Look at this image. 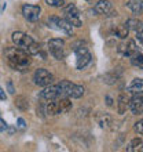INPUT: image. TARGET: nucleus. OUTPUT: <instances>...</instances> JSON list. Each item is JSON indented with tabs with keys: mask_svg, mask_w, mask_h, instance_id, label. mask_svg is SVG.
I'll return each mask as SVG.
<instances>
[{
	"mask_svg": "<svg viewBox=\"0 0 143 152\" xmlns=\"http://www.w3.org/2000/svg\"><path fill=\"white\" fill-rule=\"evenodd\" d=\"M4 54H6L8 65L14 71H24L30 65V56L25 51L24 48L10 47L4 51Z\"/></svg>",
	"mask_w": 143,
	"mask_h": 152,
	"instance_id": "obj_1",
	"label": "nucleus"
},
{
	"mask_svg": "<svg viewBox=\"0 0 143 152\" xmlns=\"http://www.w3.org/2000/svg\"><path fill=\"white\" fill-rule=\"evenodd\" d=\"M73 51L76 54V68L79 71H83L88 64H91L92 56L85 47V44H83V42H77L73 44Z\"/></svg>",
	"mask_w": 143,
	"mask_h": 152,
	"instance_id": "obj_2",
	"label": "nucleus"
},
{
	"mask_svg": "<svg viewBox=\"0 0 143 152\" xmlns=\"http://www.w3.org/2000/svg\"><path fill=\"white\" fill-rule=\"evenodd\" d=\"M48 26L51 29L58 31V32L65 33V35H68V36L73 35V28H74V26L72 24H69L65 18H59V17H55V15H52L48 18Z\"/></svg>",
	"mask_w": 143,
	"mask_h": 152,
	"instance_id": "obj_3",
	"label": "nucleus"
},
{
	"mask_svg": "<svg viewBox=\"0 0 143 152\" xmlns=\"http://www.w3.org/2000/svg\"><path fill=\"white\" fill-rule=\"evenodd\" d=\"M64 7V14H65V20L68 21L69 24H72L73 26L76 28H80V26H83V20H81V14L80 11L77 10L74 4H66V6H62Z\"/></svg>",
	"mask_w": 143,
	"mask_h": 152,
	"instance_id": "obj_4",
	"label": "nucleus"
},
{
	"mask_svg": "<svg viewBox=\"0 0 143 152\" xmlns=\"http://www.w3.org/2000/svg\"><path fill=\"white\" fill-rule=\"evenodd\" d=\"M48 51L56 60H64L66 56V44L64 39H51L48 42Z\"/></svg>",
	"mask_w": 143,
	"mask_h": 152,
	"instance_id": "obj_5",
	"label": "nucleus"
},
{
	"mask_svg": "<svg viewBox=\"0 0 143 152\" xmlns=\"http://www.w3.org/2000/svg\"><path fill=\"white\" fill-rule=\"evenodd\" d=\"M33 80H35V84H37L39 87H46L48 84L54 83V75L48 72L47 69L39 68L36 69L35 75H33Z\"/></svg>",
	"mask_w": 143,
	"mask_h": 152,
	"instance_id": "obj_6",
	"label": "nucleus"
},
{
	"mask_svg": "<svg viewBox=\"0 0 143 152\" xmlns=\"http://www.w3.org/2000/svg\"><path fill=\"white\" fill-rule=\"evenodd\" d=\"M11 39H12V42H14V44H15L17 47L24 48L25 51H26V48L35 42V40L32 39V36H29V35L21 32V31H17V32L12 33Z\"/></svg>",
	"mask_w": 143,
	"mask_h": 152,
	"instance_id": "obj_7",
	"label": "nucleus"
},
{
	"mask_svg": "<svg viewBox=\"0 0 143 152\" xmlns=\"http://www.w3.org/2000/svg\"><path fill=\"white\" fill-rule=\"evenodd\" d=\"M22 15L25 17V20L30 21V22H36L41 15V7L35 6V4H25V6H22Z\"/></svg>",
	"mask_w": 143,
	"mask_h": 152,
	"instance_id": "obj_8",
	"label": "nucleus"
},
{
	"mask_svg": "<svg viewBox=\"0 0 143 152\" xmlns=\"http://www.w3.org/2000/svg\"><path fill=\"white\" fill-rule=\"evenodd\" d=\"M128 108L131 109L134 115H142L143 111V100H142V93L134 94L131 100H128Z\"/></svg>",
	"mask_w": 143,
	"mask_h": 152,
	"instance_id": "obj_9",
	"label": "nucleus"
},
{
	"mask_svg": "<svg viewBox=\"0 0 143 152\" xmlns=\"http://www.w3.org/2000/svg\"><path fill=\"white\" fill-rule=\"evenodd\" d=\"M54 102H55L56 115H59V113H68L69 111H72V108H73V104H72V101L69 97H59V98H55Z\"/></svg>",
	"mask_w": 143,
	"mask_h": 152,
	"instance_id": "obj_10",
	"label": "nucleus"
},
{
	"mask_svg": "<svg viewBox=\"0 0 143 152\" xmlns=\"http://www.w3.org/2000/svg\"><path fill=\"white\" fill-rule=\"evenodd\" d=\"M117 51L118 54L124 57H131L134 53L138 51V46L134 40H128V42H124V43L118 44V47H117Z\"/></svg>",
	"mask_w": 143,
	"mask_h": 152,
	"instance_id": "obj_11",
	"label": "nucleus"
},
{
	"mask_svg": "<svg viewBox=\"0 0 143 152\" xmlns=\"http://www.w3.org/2000/svg\"><path fill=\"white\" fill-rule=\"evenodd\" d=\"M113 11V4L109 0H99L94 6V12L96 15H107Z\"/></svg>",
	"mask_w": 143,
	"mask_h": 152,
	"instance_id": "obj_12",
	"label": "nucleus"
},
{
	"mask_svg": "<svg viewBox=\"0 0 143 152\" xmlns=\"http://www.w3.org/2000/svg\"><path fill=\"white\" fill-rule=\"evenodd\" d=\"M40 98L48 101V100H55L58 98V88H56V84L51 83L43 87V90L40 91Z\"/></svg>",
	"mask_w": 143,
	"mask_h": 152,
	"instance_id": "obj_13",
	"label": "nucleus"
},
{
	"mask_svg": "<svg viewBox=\"0 0 143 152\" xmlns=\"http://www.w3.org/2000/svg\"><path fill=\"white\" fill-rule=\"evenodd\" d=\"M74 83H72L69 80H61L59 83H56V88H58V98L59 97H69L70 91L73 88Z\"/></svg>",
	"mask_w": 143,
	"mask_h": 152,
	"instance_id": "obj_14",
	"label": "nucleus"
},
{
	"mask_svg": "<svg viewBox=\"0 0 143 152\" xmlns=\"http://www.w3.org/2000/svg\"><path fill=\"white\" fill-rule=\"evenodd\" d=\"M143 90V82L140 77H136L131 82V84L127 87V93H131V94H138V93H142Z\"/></svg>",
	"mask_w": 143,
	"mask_h": 152,
	"instance_id": "obj_15",
	"label": "nucleus"
},
{
	"mask_svg": "<svg viewBox=\"0 0 143 152\" xmlns=\"http://www.w3.org/2000/svg\"><path fill=\"white\" fill-rule=\"evenodd\" d=\"M127 6L135 15H139L143 11V0H128Z\"/></svg>",
	"mask_w": 143,
	"mask_h": 152,
	"instance_id": "obj_16",
	"label": "nucleus"
},
{
	"mask_svg": "<svg viewBox=\"0 0 143 152\" xmlns=\"http://www.w3.org/2000/svg\"><path fill=\"white\" fill-rule=\"evenodd\" d=\"M127 108H128V97L127 94L121 93L118 96V100H117V111H118L120 115H124Z\"/></svg>",
	"mask_w": 143,
	"mask_h": 152,
	"instance_id": "obj_17",
	"label": "nucleus"
},
{
	"mask_svg": "<svg viewBox=\"0 0 143 152\" xmlns=\"http://www.w3.org/2000/svg\"><path fill=\"white\" fill-rule=\"evenodd\" d=\"M142 145H143V140L140 137H136L134 140L129 141V144L127 145V151L128 152H136V151H142Z\"/></svg>",
	"mask_w": 143,
	"mask_h": 152,
	"instance_id": "obj_18",
	"label": "nucleus"
},
{
	"mask_svg": "<svg viewBox=\"0 0 143 152\" xmlns=\"http://www.w3.org/2000/svg\"><path fill=\"white\" fill-rule=\"evenodd\" d=\"M14 104H15V107L18 109H21V111H28V108H29V102H28V100H26V97H24V96L17 97L15 101H14Z\"/></svg>",
	"mask_w": 143,
	"mask_h": 152,
	"instance_id": "obj_19",
	"label": "nucleus"
},
{
	"mask_svg": "<svg viewBox=\"0 0 143 152\" xmlns=\"http://www.w3.org/2000/svg\"><path fill=\"white\" fill-rule=\"evenodd\" d=\"M129 58H131V64L134 66H136V68H139V69L143 68V60H142V53L140 51L134 53Z\"/></svg>",
	"mask_w": 143,
	"mask_h": 152,
	"instance_id": "obj_20",
	"label": "nucleus"
},
{
	"mask_svg": "<svg viewBox=\"0 0 143 152\" xmlns=\"http://www.w3.org/2000/svg\"><path fill=\"white\" fill-rule=\"evenodd\" d=\"M84 93H85V90H84V87L81 84H74L73 88H72L69 98H81L84 96Z\"/></svg>",
	"mask_w": 143,
	"mask_h": 152,
	"instance_id": "obj_21",
	"label": "nucleus"
},
{
	"mask_svg": "<svg viewBox=\"0 0 143 152\" xmlns=\"http://www.w3.org/2000/svg\"><path fill=\"white\" fill-rule=\"evenodd\" d=\"M128 32H129V29L127 28V25H120V26H117V28L114 29V35L117 37H120V39H125V37L128 36Z\"/></svg>",
	"mask_w": 143,
	"mask_h": 152,
	"instance_id": "obj_22",
	"label": "nucleus"
},
{
	"mask_svg": "<svg viewBox=\"0 0 143 152\" xmlns=\"http://www.w3.org/2000/svg\"><path fill=\"white\" fill-rule=\"evenodd\" d=\"M128 29H134L135 32L138 31H142V21H138V20H128L125 22Z\"/></svg>",
	"mask_w": 143,
	"mask_h": 152,
	"instance_id": "obj_23",
	"label": "nucleus"
},
{
	"mask_svg": "<svg viewBox=\"0 0 143 152\" xmlns=\"http://www.w3.org/2000/svg\"><path fill=\"white\" fill-rule=\"evenodd\" d=\"M98 123H99L102 127H109V124L111 123L110 115H107V113H100L99 118H98Z\"/></svg>",
	"mask_w": 143,
	"mask_h": 152,
	"instance_id": "obj_24",
	"label": "nucleus"
},
{
	"mask_svg": "<svg viewBox=\"0 0 143 152\" xmlns=\"http://www.w3.org/2000/svg\"><path fill=\"white\" fill-rule=\"evenodd\" d=\"M117 79H118V76L116 75V73H106L103 76V82L107 84H114L117 82Z\"/></svg>",
	"mask_w": 143,
	"mask_h": 152,
	"instance_id": "obj_25",
	"label": "nucleus"
},
{
	"mask_svg": "<svg viewBox=\"0 0 143 152\" xmlns=\"http://www.w3.org/2000/svg\"><path fill=\"white\" fill-rule=\"evenodd\" d=\"M44 1L51 7H62L65 4V0H44Z\"/></svg>",
	"mask_w": 143,
	"mask_h": 152,
	"instance_id": "obj_26",
	"label": "nucleus"
},
{
	"mask_svg": "<svg viewBox=\"0 0 143 152\" xmlns=\"http://www.w3.org/2000/svg\"><path fill=\"white\" fill-rule=\"evenodd\" d=\"M142 124H143V122H142V120H139V122H136L135 126H134V129H135V132L138 133L139 136H142V134H143V127H142Z\"/></svg>",
	"mask_w": 143,
	"mask_h": 152,
	"instance_id": "obj_27",
	"label": "nucleus"
},
{
	"mask_svg": "<svg viewBox=\"0 0 143 152\" xmlns=\"http://www.w3.org/2000/svg\"><path fill=\"white\" fill-rule=\"evenodd\" d=\"M7 127H8V123L4 119H1V118H0V132H1V133L7 132Z\"/></svg>",
	"mask_w": 143,
	"mask_h": 152,
	"instance_id": "obj_28",
	"label": "nucleus"
},
{
	"mask_svg": "<svg viewBox=\"0 0 143 152\" xmlns=\"http://www.w3.org/2000/svg\"><path fill=\"white\" fill-rule=\"evenodd\" d=\"M17 123H18V127L20 129L26 127V122H25V119H22V118H18V119H17Z\"/></svg>",
	"mask_w": 143,
	"mask_h": 152,
	"instance_id": "obj_29",
	"label": "nucleus"
},
{
	"mask_svg": "<svg viewBox=\"0 0 143 152\" xmlns=\"http://www.w3.org/2000/svg\"><path fill=\"white\" fill-rule=\"evenodd\" d=\"M0 100L4 101V100H7V94H6V91H4V88L0 86Z\"/></svg>",
	"mask_w": 143,
	"mask_h": 152,
	"instance_id": "obj_30",
	"label": "nucleus"
},
{
	"mask_svg": "<svg viewBox=\"0 0 143 152\" xmlns=\"http://www.w3.org/2000/svg\"><path fill=\"white\" fill-rule=\"evenodd\" d=\"M7 86H8V93H10V94H14V93H15V90H14V86H12V82H11V80H8Z\"/></svg>",
	"mask_w": 143,
	"mask_h": 152,
	"instance_id": "obj_31",
	"label": "nucleus"
},
{
	"mask_svg": "<svg viewBox=\"0 0 143 152\" xmlns=\"http://www.w3.org/2000/svg\"><path fill=\"white\" fill-rule=\"evenodd\" d=\"M136 40L139 42V46H142L143 42H142V31H138L136 32Z\"/></svg>",
	"mask_w": 143,
	"mask_h": 152,
	"instance_id": "obj_32",
	"label": "nucleus"
},
{
	"mask_svg": "<svg viewBox=\"0 0 143 152\" xmlns=\"http://www.w3.org/2000/svg\"><path fill=\"white\" fill-rule=\"evenodd\" d=\"M106 101H107V105H109V107H111V105H113V100H111L109 96H106Z\"/></svg>",
	"mask_w": 143,
	"mask_h": 152,
	"instance_id": "obj_33",
	"label": "nucleus"
}]
</instances>
